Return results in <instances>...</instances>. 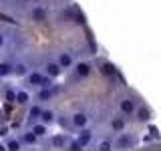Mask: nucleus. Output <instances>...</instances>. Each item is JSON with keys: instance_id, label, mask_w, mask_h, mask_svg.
Wrapping results in <instances>:
<instances>
[{"instance_id": "obj_1", "label": "nucleus", "mask_w": 161, "mask_h": 151, "mask_svg": "<svg viewBox=\"0 0 161 151\" xmlns=\"http://www.w3.org/2000/svg\"><path fill=\"white\" fill-rule=\"evenodd\" d=\"M26 85H30V87H50V81H53V77H48L47 73H40V70H30V73L26 75Z\"/></svg>"}, {"instance_id": "obj_2", "label": "nucleus", "mask_w": 161, "mask_h": 151, "mask_svg": "<svg viewBox=\"0 0 161 151\" xmlns=\"http://www.w3.org/2000/svg\"><path fill=\"white\" fill-rule=\"evenodd\" d=\"M135 145V137L131 133H117V137L113 139V147L115 149H131Z\"/></svg>"}, {"instance_id": "obj_3", "label": "nucleus", "mask_w": 161, "mask_h": 151, "mask_svg": "<svg viewBox=\"0 0 161 151\" xmlns=\"http://www.w3.org/2000/svg\"><path fill=\"white\" fill-rule=\"evenodd\" d=\"M135 109H137V101H135L133 97H123L119 101V113L125 115V117L135 115Z\"/></svg>"}, {"instance_id": "obj_4", "label": "nucleus", "mask_w": 161, "mask_h": 151, "mask_svg": "<svg viewBox=\"0 0 161 151\" xmlns=\"http://www.w3.org/2000/svg\"><path fill=\"white\" fill-rule=\"evenodd\" d=\"M89 113L87 111H75L73 115H70V125H73L75 129H83V127H89Z\"/></svg>"}, {"instance_id": "obj_5", "label": "nucleus", "mask_w": 161, "mask_h": 151, "mask_svg": "<svg viewBox=\"0 0 161 151\" xmlns=\"http://www.w3.org/2000/svg\"><path fill=\"white\" fill-rule=\"evenodd\" d=\"M57 63L64 69H73L75 67V53L73 50H63V53H58V57H57Z\"/></svg>"}, {"instance_id": "obj_6", "label": "nucleus", "mask_w": 161, "mask_h": 151, "mask_svg": "<svg viewBox=\"0 0 161 151\" xmlns=\"http://www.w3.org/2000/svg\"><path fill=\"white\" fill-rule=\"evenodd\" d=\"M75 75H77L79 79H87L91 73H93V64L89 63V60H79V63H75Z\"/></svg>"}, {"instance_id": "obj_7", "label": "nucleus", "mask_w": 161, "mask_h": 151, "mask_svg": "<svg viewBox=\"0 0 161 151\" xmlns=\"http://www.w3.org/2000/svg\"><path fill=\"white\" fill-rule=\"evenodd\" d=\"M151 117H153V113H151V109L147 105H137V109H135V119H137L139 123H149Z\"/></svg>"}, {"instance_id": "obj_8", "label": "nucleus", "mask_w": 161, "mask_h": 151, "mask_svg": "<svg viewBox=\"0 0 161 151\" xmlns=\"http://www.w3.org/2000/svg\"><path fill=\"white\" fill-rule=\"evenodd\" d=\"M109 127L113 133H123L125 129H127V121H125V115H115L113 119H111V123H109Z\"/></svg>"}, {"instance_id": "obj_9", "label": "nucleus", "mask_w": 161, "mask_h": 151, "mask_svg": "<svg viewBox=\"0 0 161 151\" xmlns=\"http://www.w3.org/2000/svg\"><path fill=\"white\" fill-rule=\"evenodd\" d=\"M30 20H34V22H47L48 20V12L44 6H34L32 10H30Z\"/></svg>"}, {"instance_id": "obj_10", "label": "nucleus", "mask_w": 161, "mask_h": 151, "mask_svg": "<svg viewBox=\"0 0 161 151\" xmlns=\"http://www.w3.org/2000/svg\"><path fill=\"white\" fill-rule=\"evenodd\" d=\"M77 141L83 147H89L91 143H93V131H91L89 127H83V129H79V135H77Z\"/></svg>"}, {"instance_id": "obj_11", "label": "nucleus", "mask_w": 161, "mask_h": 151, "mask_svg": "<svg viewBox=\"0 0 161 151\" xmlns=\"http://www.w3.org/2000/svg\"><path fill=\"white\" fill-rule=\"evenodd\" d=\"M44 73L48 75V77H53V79H57L60 73H63V67L57 63V60H48L47 64H44Z\"/></svg>"}, {"instance_id": "obj_12", "label": "nucleus", "mask_w": 161, "mask_h": 151, "mask_svg": "<svg viewBox=\"0 0 161 151\" xmlns=\"http://www.w3.org/2000/svg\"><path fill=\"white\" fill-rule=\"evenodd\" d=\"M53 95H54V91L50 89V87H40L38 89V93H36V103H48L50 99H53Z\"/></svg>"}, {"instance_id": "obj_13", "label": "nucleus", "mask_w": 161, "mask_h": 151, "mask_svg": "<svg viewBox=\"0 0 161 151\" xmlns=\"http://www.w3.org/2000/svg\"><path fill=\"white\" fill-rule=\"evenodd\" d=\"M30 129H32V133L36 135L38 139H42V137H47V135H48V125H44L42 121H36V123H32V125H30Z\"/></svg>"}, {"instance_id": "obj_14", "label": "nucleus", "mask_w": 161, "mask_h": 151, "mask_svg": "<svg viewBox=\"0 0 161 151\" xmlns=\"http://www.w3.org/2000/svg\"><path fill=\"white\" fill-rule=\"evenodd\" d=\"M40 115H42V107H40V103H36V105H32V107L28 109V123L32 125V123H36V121L40 119Z\"/></svg>"}, {"instance_id": "obj_15", "label": "nucleus", "mask_w": 161, "mask_h": 151, "mask_svg": "<svg viewBox=\"0 0 161 151\" xmlns=\"http://www.w3.org/2000/svg\"><path fill=\"white\" fill-rule=\"evenodd\" d=\"M20 143H22V145H30V147H32V145L38 143V137L32 133V129H28V131H24V133L20 135Z\"/></svg>"}, {"instance_id": "obj_16", "label": "nucleus", "mask_w": 161, "mask_h": 151, "mask_svg": "<svg viewBox=\"0 0 161 151\" xmlns=\"http://www.w3.org/2000/svg\"><path fill=\"white\" fill-rule=\"evenodd\" d=\"M38 121H42L44 125H53L54 121H57V113H54L53 109H42V115H40Z\"/></svg>"}, {"instance_id": "obj_17", "label": "nucleus", "mask_w": 161, "mask_h": 151, "mask_svg": "<svg viewBox=\"0 0 161 151\" xmlns=\"http://www.w3.org/2000/svg\"><path fill=\"white\" fill-rule=\"evenodd\" d=\"M10 75H14V64L8 63V60H2L0 63V79H6Z\"/></svg>"}, {"instance_id": "obj_18", "label": "nucleus", "mask_w": 161, "mask_h": 151, "mask_svg": "<svg viewBox=\"0 0 161 151\" xmlns=\"http://www.w3.org/2000/svg\"><path fill=\"white\" fill-rule=\"evenodd\" d=\"M50 143H53V147H57V149H64L67 143H69V137L67 135H57V137L50 139Z\"/></svg>"}, {"instance_id": "obj_19", "label": "nucleus", "mask_w": 161, "mask_h": 151, "mask_svg": "<svg viewBox=\"0 0 161 151\" xmlns=\"http://www.w3.org/2000/svg\"><path fill=\"white\" fill-rule=\"evenodd\" d=\"M101 73H103L105 77H115V75H117V69L111 63H107V60H103V63H101Z\"/></svg>"}, {"instance_id": "obj_20", "label": "nucleus", "mask_w": 161, "mask_h": 151, "mask_svg": "<svg viewBox=\"0 0 161 151\" xmlns=\"http://www.w3.org/2000/svg\"><path fill=\"white\" fill-rule=\"evenodd\" d=\"M28 73H30V69H28L26 63H16L14 64V75H16V77H26Z\"/></svg>"}, {"instance_id": "obj_21", "label": "nucleus", "mask_w": 161, "mask_h": 151, "mask_svg": "<svg viewBox=\"0 0 161 151\" xmlns=\"http://www.w3.org/2000/svg\"><path fill=\"white\" fill-rule=\"evenodd\" d=\"M4 145H6V149H8V151H18L20 147H22L20 139H14V137H8L6 141H4Z\"/></svg>"}, {"instance_id": "obj_22", "label": "nucleus", "mask_w": 161, "mask_h": 151, "mask_svg": "<svg viewBox=\"0 0 161 151\" xmlns=\"http://www.w3.org/2000/svg\"><path fill=\"white\" fill-rule=\"evenodd\" d=\"M28 101H30V95H28V91H24V89L16 91V103H18V105H26Z\"/></svg>"}, {"instance_id": "obj_23", "label": "nucleus", "mask_w": 161, "mask_h": 151, "mask_svg": "<svg viewBox=\"0 0 161 151\" xmlns=\"http://www.w3.org/2000/svg\"><path fill=\"white\" fill-rule=\"evenodd\" d=\"M97 147H99L101 151H109V149H115V147H113V139H107V137H105V139H101L99 143H97Z\"/></svg>"}, {"instance_id": "obj_24", "label": "nucleus", "mask_w": 161, "mask_h": 151, "mask_svg": "<svg viewBox=\"0 0 161 151\" xmlns=\"http://www.w3.org/2000/svg\"><path fill=\"white\" fill-rule=\"evenodd\" d=\"M67 149H73V151H80V149H85L83 145L79 143L77 139H69V143H67Z\"/></svg>"}, {"instance_id": "obj_25", "label": "nucleus", "mask_w": 161, "mask_h": 151, "mask_svg": "<svg viewBox=\"0 0 161 151\" xmlns=\"http://www.w3.org/2000/svg\"><path fill=\"white\" fill-rule=\"evenodd\" d=\"M4 99L8 101V103H16V91H12V89H8L6 93H4Z\"/></svg>"}, {"instance_id": "obj_26", "label": "nucleus", "mask_w": 161, "mask_h": 151, "mask_svg": "<svg viewBox=\"0 0 161 151\" xmlns=\"http://www.w3.org/2000/svg\"><path fill=\"white\" fill-rule=\"evenodd\" d=\"M4 42H6V34H4L2 30H0V48L4 47Z\"/></svg>"}, {"instance_id": "obj_27", "label": "nucleus", "mask_w": 161, "mask_h": 151, "mask_svg": "<svg viewBox=\"0 0 161 151\" xmlns=\"http://www.w3.org/2000/svg\"><path fill=\"white\" fill-rule=\"evenodd\" d=\"M22 2H36V0H22Z\"/></svg>"}, {"instance_id": "obj_28", "label": "nucleus", "mask_w": 161, "mask_h": 151, "mask_svg": "<svg viewBox=\"0 0 161 151\" xmlns=\"http://www.w3.org/2000/svg\"><path fill=\"white\" fill-rule=\"evenodd\" d=\"M0 149H6V145H2V143H0Z\"/></svg>"}, {"instance_id": "obj_29", "label": "nucleus", "mask_w": 161, "mask_h": 151, "mask_svg": "<svg viewBox=\"0 0 161 151\" xmlns=\"http://www.w3.org/2000/svg\"><path fill=\"white\" fill-rule=\"evenodd\" d=\"M58 2H67V0H58Z\"/></svg>"}]
</instances>
